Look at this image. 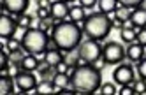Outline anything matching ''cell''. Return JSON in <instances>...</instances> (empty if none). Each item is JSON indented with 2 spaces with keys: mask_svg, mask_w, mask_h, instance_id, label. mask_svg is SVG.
I'll return each mask as SVG.
<instances>
[{
  "mask_svg": "<svg viewBox=\"0 0 146 95\" xmlns=\"http://www.w3.org/2000/svg\"><path fill=\"white\" fill-rule=\"evenodd\" d=\"M102 84V74L100 69L85 63L70 69V86L78 93H97L99 86Z\"/></svg>",
  "mask_w": 146,
  "mask_h": 95,
  "instance_id": "obj_1",
  "label": "cell"
},
{
  "mask_svg": "<svg viewBox=\"0 0 146 95\" xmlns=\"http://www.w3.org/2000/svg\"><path fill=\"white\" fill-rule=\"evenodd\" d=\"M83 30L78 23L74 21H62L58 27L51 30V42L55 44V48L70 53L81 44Z\"/></svg>",
  "mask_w": 146,
  "mask_h": 95,
  "instance_id": "obj_2",
  "label": "cell"
},
{
  "mask_svg": "<svg viewBox=\"0 0 146 95\" xmlns=\"http://www.w3.org/2000/svg\"><path fill=\"white\" fill-rule=\"evenodd\" d=\"M88 39H95V41H102L109 35V32L113 28V21L109 18V14H104V13H93L88 14L86 19L83 23H78Z\"/></svg>",
  "mask_w": 146,
  "mask_h": 95,
  "instance_id": "obj_3",
  "label": "cell"
},
{
  "mask_svg": "<svg viewBox=\"0 0 146 95\" xmlns=\"http://www.w3.org/2000/svg\"><path fill=\"white\" fill-rule=\"evenodd\" d=\"M49 42H51V37L48 35V32H42L39 28H30L21 41V46L27 53L40 55V53H46Z\"/></svg>",
  "mask_w": 146,
  "mask_h": 95,
  "instance_id": "obj_4",
  "label": "cell"
},
{
  "mask_svg": "<svg viewBox=\"0 0 146 95\" xmlns=\"http://www.w3.org/2000/svg\"><path fill=\"white\" fill-rule=\"evenodd\" d=\"M125 58V49L120 42L116 41H111V42H106L102 46V62L104 65H118L121 63Z\"/></svg>",
  "mask_w": 146,
  "mask_h": 95,
  "instance_id": "obj_5",
  "label": "cell"
},
{
  "mask_svg": "<svg viewBox=\"0 0 146 95\" xmlns=\"http://www.w3.org/2000/svg\"><path fill=\"white\" fill-rule=\"evenodd\" d=\"M78 55L83 60H86L88 63H97L99 60H102V46L95 39H86L85 42L79 44Z\"/></svg>",
  "mask_w": 146,
  "mask_h": 95,
  "instance_id": "obj_6",
  "label": "cell"
},
{
  "mask_svg": "<svg viewBox=\"0 0 146 95\" xmlns=\"http://www.w3.org/2000/svg\"><path fill=\"white\" fill-rule=\"evenodd\" d=\"M16 81V88L21 92V93H28V92H35L37 86V78L34 72H28V70H19V74L14 78Z\"/></svg>",
  "mask_w": 146,
  "mask_h": 95,
  "instance_id": "obj_7",
  "label": "cell"
},
{
  "mask_svg": "<svg viewBox=\"0 0 146 95\" xmlns=\"http://www.w3.org/2000/svg\"><path fill=\"white\" fill-rule=\"evenodd\" d=\"M134 79H135V76H134V69H132L130 63H121V65H118L113 70V81L118 83L120 86L132 83Z\"/></svg>",
  "mask_w": 146,
  "mask_h": 95,
  "instance_id": "obj_8",
  "label": "cell"
},
{
  "mask_svg": "<svg viewBox=\"0 0 146 95\" xmlns=\"http://www.w3.org/2000/svg\"><path fill=\"white\" fill-rule=\"evenodd\" d=\"M19 23L16 19H13L9 14H5L2 11V16H0V37L4 39H11L16 35V30H18Z\"/></svg>",
  "mask_w": 146,
  "mask_h": 95,
  "instance_id": "obj_9",
  "label": "cell"
},
{
  "mask_svg": "<svg viewBox=\"0 0 146 95\" xmlns=\"http://www.w3.org/2000/svg\"><path fill=\"white\" fill-rule=\"evenodd\" d=\"M30 5V0H2V11L11 14H25Z\"/></svg>",
  "mask_w": 146,
  "mask_h": 95,
  "instance_id": "obj_10",
  "label": "cell"
},
{
  "mask_svg": "<svg viewBox=\"0 0 146 95\" xmlns=\"http://www.w3.org/2000/svg\"><path fill=\"white\" fill-rule=\"evenodd\" d=\"M129 21L132 23V27H135V28H144L146 27V7L139 5V7L132 9Z\"/></svg>",
  "mask_w": 146,
  "mask_h": 95,
  "instance_id": "obj_11",
  "label": "cell"
},
{
  "mask_svg": "<svg viewBox=\"0 0 146 95\" xmlns=\"http://www.w3.org/2000/svg\"><path fill=\"white\" fill-rule=\"evenodd\" d=\"M125 56H127L132 63H137V62L144 56V53H143V44H139L137 41H135V42H130V44L127 46V49H125Z\"/></svg>",
  "mask_w": 146,
  "mask_h": 95,
  "instance_id": "obj_12",
  "label": "cell"
},
{
  "mask_svg": "<svg viewBox=\"0 0 146 95\" xmlns=\"http://www.w3.org/2000/svg\"><path fill=\"white\" fill-rule=\"evenodd\" d=\"M16 92V81L11 74H0V93L11 95Z\"/></svg>",
  "mask_w": 146,
  "mask_h": 95,
  "instance_id": "obj_13",
  "label": "cell"
},
{
  "mask_svg": "<svg viewBox=\"0 0 146 95\" xmlns=\"http://www.w3.org/2000/svg\"><path fill=\"white\" fill-rule=\"evenodd\" d=\"M69 5L65 0H53L51 2V14H53V18H58V19H64L69 16Z\"/></svg>",
  "mask_w": 146,
  "mask_h": 95,
  "instance_id": "obj_14",
  "label": "cell"
},
{
  "mask_svg": "<svg viewBox=\"0 0 146 95\" xmlns=\"http://www.w3.org/2000/svg\"><path fill=\"white\" fill-rule=\"evenodd\" d=\"M65 60V56H64V51L62 49H58V48H55V49H46V53H44V63H48V65H51V67H55V65H58L60 62H64Z\"/></svg>",
  "mask_w": 146,
  "mask_h": 95,
  "instance_id": "obj_15",
  "label": "cell"
},
{
  "mask_svg": "<svg viewBox=\"0 0 146 95\" xmlns=\"http://www.w3.org/2000/svg\"><path fill=\"white\" fill-rule=\"evenodd\" d=\"M39 63H40V60L37 58V55H34V53H27V55L23 56V60L19 62V67H21V70L34 72V70L39 69Z\"/></svg>",
  "mask_w": 146,
  "mask_h": 95,
  "instance_id": "obj_16",
  "label": "cell"
},
{
  "mask_svg": "<svg viewBox=\"0 0 146 95\" xmlns=\"http://www.w3.org/2000/svg\"><path fill=\"white\" fill-rule=\"evenodd\" d=\"M51 81L55 83L56 92L60 93V90L70 86V74H69V72H55V76L51 78Z\"/></svg>",
  "mask_w": 146,
  "mask_h": 95,
  "instance_id": "obj_17",
  "label": "cell"
},
{
  "mask_svg": "<svg viewBox=\"0 0 146 95\" xmlns=\"http://www.w3.org/2000/svg\"><path fill=\"white\" fill-rule=\"evenodd\" d=\"M86 16H88V14H86V9H83V7L78 4V5H72V7L69 9V16H67V18H69L70 21H74V23H83V21L86 19Z\"/></svg>",
  "mask_w": 146,
  "mask_h": 95,
  "instance_id": "obj_18",
  "label": "cell"
},
{
  "mask_svg": "<svg viewBox=\"0 0 146 95\" xmlns=\"http://www.w3.org/2000/svg\"><path fill=\"white\" fill-rule=\"evenodd\" d=\"M55 92H56V86L51 79H42L35 86V93H39V95H49V93H55Z\"/></svg>",
  "mask_w": 146,
  "mask_h": 95,
  "instance_id": "obj_19",
  "label": "cell"
},
{
  "mask_svg": "<svg viewBox=\"0 0 146 95\" xmlns=\"http://www.w3.org/2000/svg\"><path fill=\"white\" fill-rule=\"evenodd\" d=\"M137 30L139 28H135V27H123L120 30V37L123 42H135V35H137Z\"/></svg>",
  "mask_w": 146,
  "mask_h": 95,
  "instance_id": "obj_20",
  "label": "cell"
},
{
  "mask_svg": "<svg viewBox=\"0 0 146 95\" xmlns=\"http://www.w3.org/2000/svg\"><path fill=\"white\" fill-rule=\"evenodd\" d=\"M99 11L104 14H111L118 9V0H99Z\"/></svg>",
  "mask_w": 146,
  "mask_h": 95,
  "instance_id": "obj_21",
  "label": "cell"
},
{
  "mask_svg": "<svg viewBox=\"0 0 146 95\" xmlns=\"http://www.w3.org/2000/svg\"><path fill=\"white\" fill-rule=\"evenodd\" d=\"M99 93L100 95H114V93H118V88L114 83H102L99 86Z\"/></svg>",
  "mask_w": 146,
  "mask_h": 95,
  "instance_id": "obj_22",
  "label": "cell"
},
{
  "mask_svg": "<svg viewBox=\"0 0 146 95\" xmlns=\"http://www.w3.org/2000/svg\"><path fill=\"white\" fill-rule=\"evenodd\" d=\"M116 19H120L121 23H125V21H129V18H130V9H127V7H118L116 11H114V14H113Z\"/></svg>",
  "mask_w": 146,
  "mask_h": 95,
  "instance_id": "obj_23",
  "label": "cell"
},
{
  "mask_svg": "<svg viewBox=\"0 0 146 95\" xmlns=\"http://www.w3.org/2000/svg\"><path fill=\"white\" fill-rule=\"evenodd\" d=\"M21 41L16 39V37H11V39H7V51L9 53H13V51H18V49H21Z\"/></svg>",
  "mask_w": 146,
  "mask_h": 95,
  "instance_id": "obj_24",
  "label": "cell"
},
{
  "mask_svg": "<svg viewBox=\"0 0 146 95\" xmlns=\"http://www.w3.org/2000/svg\"><path fill=\"white\" fill-rule=\"evenodd\" d=\"M144 2V0H118V4L121 5V7H127V9H135V7H139L141 4Z\"/></svg>",
  "mask_w": 146,
  "mask_h": 95,
  "instance_id": "obj_25",
  "label": "cell"
},
{
  "mask_svg": "<svg viewBox=\"0 0 146 95\" xmlns=\"http://www.w3.org/2000/svg\"><path fill=\"white\" fill-rule=\"evenodd\" d=\"M9 62H11V53H9V51L5 53V49H2V51H0V70L7 69Z\"/></svg>",
  "mask_w": 146,
  "mask_h": 95,
  "instance_id": "obj_26",
  "label": "cell"
},
{
  "mask_svg": "<svg viewBox=\"0 0 146 95\" xmlns=\"http://www.w3.org/2000/svg\"><path fill=\"white\" fill-rule=\"evenodd\" d=\"M39 72H40V76H42V79H46V78L49 79V78H53V76H55V72H56V70H55V67H51V65H48V63H46L44 67H40Z\"/></svg>",
  "mask_w": 146,
  "mask_h": 95,
  "instance_id": "obj_27",
  "label": "cell"
},
{
  "mask_svg": "<svg viewBox=\"0 0 146 95\" xmlns=\"http://www.w3.org/2000/svg\"><path fill=\"white\" fill-rule=\"evenodd\" d=\"M137 74L139 78L146 81V56H143L139 62H137Z\"/></svg>",
  "mask_w": 146,
  "mask_h": 95,
  "instance_id": "obj_28",
  "label": "cell"
},
{
  "mask_svg": "<svg viewBox=\"0 0 146 95\" xmlns=\"http://www.w3.org/2000/svg\"><path fill=\"white\" fill-rule=\"evenodd\" d=\"M132 84H134V92L135 93H146V81L144 79H139V81H132Z\"/></svg>",
  "mask_w": 146,
  "mask_h": 95,
  "instance_id": "obj_29",
  "label": "cell"
},
{
  "mask_svg": "<svg viewBox=\"0 0 146 95\" xmlns=\"http://www.w3.org/2000/svg\"><path fill=\"white\" fill-rule=\"evenodd\" d=\"M37 18H39V19H51V18H53V14H51V9L39 7V9H37Z\"/></svg>",
  "mask_w": 146,
  "mask_h": 95,
  "instance_id": "obj_30",
  "label": "cell"
},
{
  "mask_svg": "<svg viewBox=\"0 0 146 95\" xmlns=\"http://www.w3.org/2000/svg\"><path fill=\"white\" fill-rule=\"evenodd\" d=\"M78 4L83 7V9H86V11H90V9H93L97 4H99V0H78Z\"/></svg>",
  "mask_w": 146,
  "mask_h": 95,
  "instance_id": "obj_31",
  "label": "cell"
},
{
  "mask_svg": "<svg viewBox=\"0 0 146 95\" xmlns=\"http://www.w3.org/2000/svg\"><path fill=\"white\" fill-rule=\"evenodd\" d=\"M118 93H120V95H134V93H135V92H134V84H132V83L121 84V88L118 90Z\"/></svg>",
  "mask_w": 146,
  "mask_h": 95,
  "instance_id": "obj_32",
  "label": "cell"
},
{
  "mask_svg": "<svg viewBox=\"0 0 146 95\" xmlns=\"http://www.w3.org/2000/svg\"><path fill=\"white\" fill-rule=\"evenodd\" d=\"M39 30H42V32H48V30H53V25L49 23V19H39Z\"/></svg>",
  "mask_w": 146,
  "mask_h": 95,
  "instance_id": "obj_33",
  "label": "cell"
},
{
  "mask_svg": "<svg viewBox=\"0 0 146 95\" xmlns=\"http://www.w3.org/2000/svg\"><path fill=\"white\" fill-rule=\"evenodd\" d=\"M28 30H30L28 27L19 25V27H18V30H16V35H14V37H16V39H19V41H23V37L27 35V32H28Z\"/></svg>",
  "mask_w": 146,
  "mask_h": 95,
  "instance_id": "obj_34",
  "label": "cell"
},
{
  "mask_svg": "<svg viewBox=\"0 0 146 95\" xmlns=\"http://www.w3.org/2000/svg\"><path fill=\"white\" fill-rule=\"evenodd\" d=\"M135 41H137L139 44H146V28H139V30H137Z\"/></svg>",
  "mask_w": 146,
  "mask_h": 95,
  "instance_id": "obj_35",
  "label": "cell"
},
{
  "mask_svg": "<svg viewBox=\"0 0 146 95\" xmlns=\"http://www.w3.org/2000/svg\"><path fill=\"white\" fill-rule=\"evenodd\" d=\"M55 70H56V72H69V70H70V65L64 60V62H60L58 65H55Z\"/></svg>",
  "mask_w": 146,
  "mask_h": 95,
  "instance_id": "obj_36",
  "label": "cell"
},
{
  "mask_svg": "<svg viewBox=\"0 0 146 95\" xmlns=\"http://www.w3.org/2000/svg\"><path fill=\"white\" fill-rule=\"evenodd\" d=\"M39 7H46V9H51V2H49V0H39Z\"/></svg>",
  "mask_w": 146,
  "mask_h": 95,
  "instance_id": "obj_37",
  "label": "cell"
},
{
  "mask_svg": "<svg viewBox=\"0 0 146 95\" xmlns=\"http://www.w3.org/2000/svg\"><path fill=\"white\" fill-rule=\"evenodd\" d=\"M143 53H144V56H146V44H143Z\"/></svg>",
  "mask_w": 146,
  "mask_h": 95,
  "instance_id": "obj_38",
  "label": "cell"
},
{
  "mask_svg": "<svg viewBox=\"0 0 146 95\" xmlns=\"http://www.w3.org/2000/svg\"><path fill=\"white\" fill-rule=\"evenodd\" d=\"M65 2H72V0H65Z\"/></svg>",
  "mask_w": 146,
  "mask_h": 95,
  "instance_id": "obj_39",
  "label": "cell"
}]
</instances>
